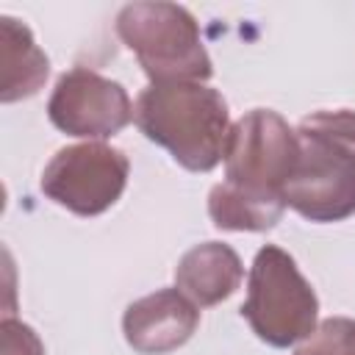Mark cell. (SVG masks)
<instances>
[{"label":"cell","instance_id":"10","mask_svg":"<svg viewBox=\"0 0 355 355\" xmlns=\"http://www.w3.org/2000/svg\"><path fill=\"white\" fill-rule=\"evenodd\" d=\"M50 61L33 42L25 22L0 17V100L17 103L42 89L47 80Z\"/></svg>","mask_w":355,"mask_h":355},{"label":"cell","instance_id":"11","mask_svg":"<svg viewBox=\"0 0 355 355\" xmlns=\"http://www.w3.org/2000/svg\"><path fill=\"white\" fill-rule=\"evenodd\" d=\"M286 211L283 200H269L258 194H247L227 180L216 183L208 194V214L219 230H269L280 222Z\"/></svg>","mask_w":355,"mask_h":355},{"label":"cell","instance_id":"8","mask_svg":"<svg viewBox=\"0 0 355 355\" xmlns=\"http://www.w3.org/2000/svg\"><path fill=\"white\" fill-rule=\"evenodd\" d=\"M200 324L197 305L178 288H158L125 308V341L141 355H166L183 347Z\"/></svg>","mask_w":355,"mask_h":355},{"label":"cell","instance_id":"9","mask_svg":"<svg viewBox=\"0 0 355 355\" xmlns=\"http://www.w3.org/2000/svg\"><path fill=\"white\" fill-rule=\"evenodd\" d=\"M244 277L241 258L230 244L205 241L191 247L175 266V286L197 308L227 300Z\"/></svg>","mask_w":355,"mask_h":355},{"label":"cell","instance_id":"3","mask_svg":"<svg viewBox=\"0 0 355 355\" xmlns=\"http://www.w3.org/2000/svg\"><path fill=\"white\" fill-rule=\"evenodd\" d=\"M119 39L136 53L150 83H202L214 75L197 19L178 3H130L116 14Z\"/></svg>","mask_w":355,"mask_h":355},{"label":"cell","instance_id":"13","mask_svg":"<svg viewBox=\"0 0 355 355\" xmlns=\"http://www.w3.org/2000/svg\"><path fill=\"white\" fill-rule=\"evenodd\" d=\"M0 352L3 355H44V347L39 336L33 333V327L6 316L0 324Z\"/></svg>","mask_w":355,"mask_h":355},{"label":"cell","instance_id":"5","mask_svg":"<svg viewBox=\"0 0 355 355\" xmlns=\"http://www.w3.org/2000/svg\"><path fill=\"white\" fill-rule=\"evenodd\" d=\"M222 161L230 186L247 194L283 200V189L297 161V130L277 111L252 108L230 125Z\"/></svg>","mask_w":355,"mask_h":355},{"label":"cell","instance_id":"2","mask_svg":"<svg viewBox=\"0 0 355 355\" xmlns=\"http://www.w3.org/2000/svg\"><path fill=\"white\" fill-rule=\"evenodd\" d=\"M133 119L150 141L169 150L189 172H211L225 158L227 103L205 83H150L136 97Z\"/></svg>","mask_w":355,"mask_h":355},{"label":"cell","instance_id":"12","mask_svg":"<svg viewBox=\"0 0 355 355\" xmlns=\"http://www.w3.org/2000/svg\"><path fill=\"white\" fill-rule=\"evenodd\" d=\"M355 344V319L333 316L316 324V330L302 338L294 355H347Z\"/></svg>","mask_w":355,"mask_h":355},{"label":"cell","instance_id":"6","mask_svg":"<svg viewBox=\"0 0 355 355\" xmlns=\"http://www.w3.org/2000/svg\"><path fill=\"white\" fill-rule=\"evenodd\" d=\"M128 155L103 141L61 147L42 172V191L78 216L108 211L125 191Z\"/></svg>","mask_w":355,"mask_h":355},{"label":"cell","instance_id":"14","mask_svg":"<svg viewBox=\"0 0 355 355\" xmlns=\"http://www.w3.org/2000/svg\"><path fill=\"white\" fill-rule=\"evenodd\" d=\"M347 355H355V344H352V347H349V352H347Z\"/></svg>","mask_w":355,"mask_h":355},{"label":"cell","instance_id":"4","mask_svg":"<svg viewBox=\"0 0 355 355\" xmlns=\"http://www.w3.org/2000/svg\"><path fill=\"white\" fill-rule=\"evenodd\" d=\"M316 313L319 300L294 258L275 244L261 247L250 266L241 305L252 333L269 347H291L316 330Z\"/></svg>","mask_w":355,"mask_h":355},{"label":"cell","instance_id":"7","mask_svg":"<svg viewBox=\"0 0 355 355\" xmlns=\"http://www.w3.org/2000/svg\"><path fill=\"white\" fill-rule=\"evenodd\" d=\"M47 116L67 136L108 139L133 119V105L122 83L94 69L75 67L55 80Z\"/></svg>","mask_w":355,"mask_h":355},{"label":"cell","instance_id":"1","mask_svg":"<svg viewBox=\"0 0 355 355\" xmlns=\"http://www.w3.org/2000/svg\"><path fill=\"white\" fill-rule=\"evenodd\" d=\"M297 161L283 189L286 208L311 222L355 214V111H313L300 119Z\"/></svg>","mask_w":355,"mask_h":355}]
</instances>
